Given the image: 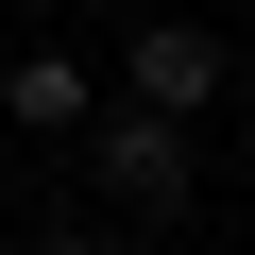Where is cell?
Instances as JSON below:
<instances>
[{"label":"cell","mask_w":255,"mask_h":255,"mask_svg":"<svg viewBox=\"0 0 255 255\" xmlns=\"http://www.w3.org/2000/svg\"><path fill=\"white\" fill-rule=\"evenodd\" d=\"M0 119H34V136H85V119H102V85H85L68 51H17V68H0Z\"/></svg>","instance_id":"obj_3"},{"label":"cell","mask_w":255,"mask_h":255,"mask_svg":"<svg viewBox=\"0 0 255 255\" xmlns=\"http://www.w3.org/2000/svg\"><path fill=\"white\" fill-rule=\"evenodd\" d=\"M221 85H238V68H221V34H204V17H153L136 51H119V102H170V119H204Z\"/></svg>","instance_id":"obj_2"},{"label":"cell","mask_w":255,"mask_h":255,"mask_svg":"<svg viewBox=\"0 0 255 255\" xmlns=\"http://www.w3.org/2000/svg\"><path fill=\"white\" fill-rule=\"evenodd\" d=\"M85 153H102V204H119V221H170V204L204 187V153H187V119H170V102H119V119H85Z\"/></svg>","instance_id":"obj_1"},{"label":"cell","mask_w":255,"mask_h":255,"mask_svg":"<svg viewBox=\"0 0 255 255\" xmlns=\"http://www.w3.org/2000/svg\"><path fill=\"white\" fill-rule=\"evenodd\" d=\"M17 255H119V221H51V238H17Z\"/></svg>","instance_id":"obj_4"}]
</instances>
